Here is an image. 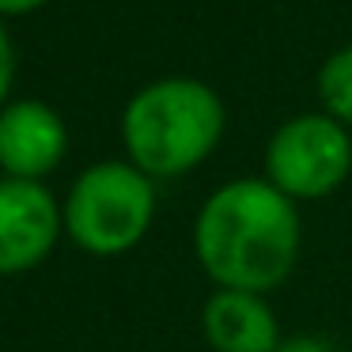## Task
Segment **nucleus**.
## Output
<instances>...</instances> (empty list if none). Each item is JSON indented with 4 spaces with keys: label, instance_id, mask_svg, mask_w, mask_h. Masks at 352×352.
<instances>
[{
    "label": "nucleus",
    "instance_id": "nucleus-1",
    "mask_svg": "<svg viewBox=\"0 0 352 352\" xmlns=\"http://www.w3.org/2000/svg\"><path fill=\"white\" fill-rule=\"evenodd\" d=\"M303 246L299 205L265 178H231L193 220V254L216 288L265 292L292 276Z\"/></svg>",
    "mask_w": 352,
    "mask_h": 352
},
{
    "label": "nucleus",
    "instance_id": "nucleus-2",
    "mask_svg": "<svg viewBox=\"0 0 352 352\" xmlns=\"http://www.w3.org/2000/svg\"><path fill=\"white\" fill-rule=\"evenodd\" d=\"M223 99L193 76H167L144 84L122 114V140L129 163L148 178H178L216 152L223 140Z\"/></svg>",
    "mask_w": 352,
    "mask_h": 352
},
{
    "label": "nucleus",
    "instance_id": "nucleus-3",
    "mask_svg": "<svg viewBox=\"0 0 352 352\" xmlns=\"http://www.w3.org/2000/svg\"><path fill=\"white\" fill-rule=\"evenodd\" d=\"M69 239L91 258L129 254L155 220V182L129 160L91 163L61 205Z\"/></svg>",
    "mask_w": 352,
    "mask_h": 352
},
{
    "label": "nucleus",
    "instance_id": "nucleus-4",
    "mask_svg": "<svg viewBox=\"0 0 352 352\" xmlns=\"http://www.w3.org/2000/svg\"><path fill=\"white\" fill-rule=\"evenodd\" d=\"M352 170V133L329 114H296L276 125L265 144V182L284 197L322 201L344 186Z\"/></svg>",
    "mask_w": 352,
    "mask_h": 352
},
{
    "label": "nucleus",
    "instance_id": "nucleus-5",
    "mask_svg": "<svg viewBox=\"0 0 352 352\" xmlns=\"http://www.w3.org/2000/svg\"><path fill=\"white\" fill-rule=\"evenodd\" d=\"M65 231V212L42 182L0 178V276L42 265Z\"/></svg>",
    "mask_w": 352,
    "mask_h": 352
},
{
    "label": "nucleus",
    "instance_id": "nucleus-6",
    "mask_svg": "<svg viewBox=\"0 0 352 352\" xmlns=\"http://www.w3.org/2000/svg\"><path fill=\"white\" fill-rule=\"evenodd\" d=\"M69 152L65 118L42 99H16L0 107V170L4 178L42 182Z\"/></svg>",
    "mask_w": 352,
    "mask_h": 352
},
{
    "label": "nucleus",
    "instance_id": "nucleus-7",
    "mask_svg": "<svg viewBox=\"0 0 352 352\" xmlns=\"http://www.w3.org/2000/svg\"><path fill=\"white\" fill-rule=\"evenodd\" d=\"M201 329L212 352H273L284 341L269 299L235 288H216L205 299Z\"/></svg>",
    "mask_w": 352,
    "mask_h": 352
},
{
    "label": "nucleus",
    "instance_id": "nucleus-8",
    "mask_svg": "<svg viewBox=\"0 0 352 352\" xmlns=\"http://www.w3.org/2000/svg\"><path fill=\"white\" fill-rule=\"evenodd\" d=\"M318 99L322 114L341 122L352 133V46H341L318 69Z\"/></svg>",
    "mask_w": 352,
    "mask_h": 352
},
{
    "label": "nucleus",
    "instance_id": "nucleus-9",
    "mask_svg": "<svg viewBox=\"0 0 352 352\" xmlns=\"http://www.w3.org/2000/svg\"><path fill=\"white\" fill-rule=\"evenodd\" d=\"M12 84H16V46H12V34L0 19V107L8 102Z\"/></svg>",
    "mask_w": 352,
    "mask_h": 352
},
{
    "label": "nucleus",
    "instance_id": "nucleus-10",
    "mask_svg": "<svg viewBox=\"0 0 352 352\" xmlns=\"http://www.w3.org/2000/svg\"><path fill=\"white\" fill-rule=\"evenodd\" d=\"M273 352H337V349L318 333H292V337H284Z\"/></svg>",
    "mask_w": 352,
    "mask_h": 352
},
{
    "label": "nucleus",
    "instance_id": "nucleus-11",
    "mask_svg": "<svg viewBox=\"0 0 352 352\" xmlns=\"http://www.w3.org/2000/svg\"><path fill=\"white\" fill-rule=\"evenodd\" d=\"M50 0H0V19L4 16H27V12H38Z\"/></svg>",
    "mask_w": 352,
    "mask_h": 352
}]
</instances>
